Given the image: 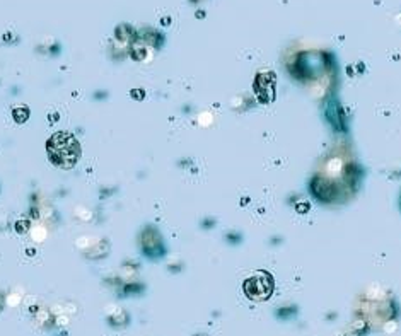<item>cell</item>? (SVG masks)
Returning a JSON list of instances; mask_svg holds the SVG:
<instances>
[{
  "label": "cell",
  "instance_id": "cell-3",
  "mask_svg": "<svg viewBox=\"0 0 401 336\" xmlns=\"http://www.w3.org/2000/svg\"><path fill=\"white\" fill-rule=\"evenodd\" d=\"M243 289L244 294L253 301H265L273 292V277L267 271H260L244 282Z\"/></svg>",
  "mask_w": 401,
  "mask_h": 336
},
{
  "label": "cell",
  "instance_id": "cell-5",
  "mask_svg": "<svg viewBox=\"0 0 401 336\" xmlns=\"http://www.w3.org/2000/svg\"><path fill=\"white\" fill-rule=\"evenodd\" d=\"M29 116V111L27 110H24V108H19V110H14V118L17 119L19 123H22L24 119Z\"/></svg>",
  "mask_w": 401,
  "mask_h": 336
},
{
  "label": "cell",
  "instance_id": "cell-6",
  "mask_svg": "<svg viewBox=\"0 0 401 336\" xmlns=\"http://www.w3.org/2000/svg\"><path fill=\"white\" fill-rule=\"evenodd\" d=\"M400 209H401V198H400Z\"/></svg>",
  "mask_w": 401,
  "mask_h": 336
},
{
  "label": "cell",
  "instance_id": "cell-4",
  "mask_svg": "<svg viewBox=\"0 0 401 336\" xmlns=\"http://www.w3.org/2000/svg\"><path fill=\"white\" fill-rule=\"evenodd\" d=\"M140 249L142 253L150 259H159L166 254V246H164L162 235L154 225H145L140 232Z\"/></svg>",
  "mask_w": 401,
  "mask_h": 336
},
{
  "label": "cell",
  "instance_id": "cell-1",
  "mask_svg": "<svg viewBox=\"0 0 401 336\" xmlns=\"http://www.w3.org/2000/svg\"><path fill=\"white\" fill-rule=\"evenodd\" d=\"M362 178L364 171L355 161L342 154L330 155L324 166L311 178L309 191L321 205H335L354 197Z\"/></svg>",
  "mask_w": 401,
  "mask_h": 336
},
{
  "label": "cell",
  "instance_id": "cell-2",
  "mask_svg": "<svg viewBox=\"0 0 401 336\" xmlns=\"http://www.w3.org/2000/svg\"><path fill=\"white\" fill-rule=\"evenodd\" d=\"M46 152L50 161L60 169H72L80 157V143L72 133L58 131L48 140Z\"/></svg>",
  "mask_w": 401,
  "mask_h": 336
}]
</instances>
